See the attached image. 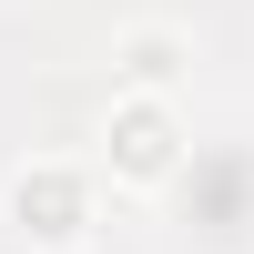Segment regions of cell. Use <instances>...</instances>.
<instances>
[{"label": "cell", "mask_w": 254, "mask_h": 254, "mask_svg": "<svg viewBox=\"0 0 254 254\" xmlns=\"http://www.w3.org/2000/svg\"><path fill=\"white\" fill-rule=\"evenodd\" d=\"M183 61H193V41H183L173 20H132V31L112 41V81H122V92H163V102H183Z\"/></svg>", "instance_id": "cell-3"}, {"label": "cell", "mask_w": 254, "mask_h": 254, "mask_svg": "<svg viewBox=\"0 0 254 254\" xmlns=\"http://www.w3.org/2000/svg\"><path fill=\"white\" fill-rule=\"evenodd\" d=\"M183 163H193L183 102H163V92H112V112H102V173L153 193V183H173Z\"/></svg>", "instance_id": "cell-1"}, {"label": "cell", "mask_w": 254, "mask_h": 254, "mask_svg": "<svg viewBox=\"0 0 254 254\" xmlns=\"http://www.w3.org/2000/svg\"><path fill=\"white\" fill-rule=\"evenodd\" d=\"M10 234L20 244H41V254H71L81 234H92V214H102V193H92V173H81L71 153H31L10 173Z\"/></svg>", "instance_id": "cell-2"}]
</instances>
